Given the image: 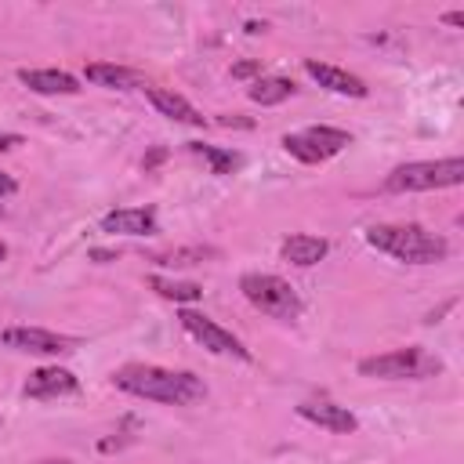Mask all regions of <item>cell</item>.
Segmentation results:
<instances>
[{
  "label": "cell",
  "instance_id": "obj_1",
  "mask_svg": "<svg viewBox=\"0 0 464 464\" xmlns=\"http://www.w3.org/2000/svg\"><path fill=\"white\" fill-rule=\"evenodd\" d=\"M112 384L134 399L163 406H196L199 399H207L203 377H196L192 370H167L152 362H127L112 370Z\"/></svg>",
  "mask_w": 464,
  "mask_h": 464
},
{
  "label": "cell",
  "instance_id": "obj_2",
  "mask_svg": "<svg viewBox=\"0 0 464 464\" xmlns=\"http://www.w3.org/2000/svg\"><path fill=\"white\" fill-rule=\"evenodd\" d=\"M366 243L402 265H439L450 257V239L442 232H431L417 221H388V225H370Z\"/></svg>",
  "mask_w": 464,
  "mask_h": 464
},
{
  "label": "cell",
  "instance_id": "obj_3",
  "mask_svg": "<svg viewBox=\"0 0 464 464\" xmlns=\"http://www.w3.org/2000/svg\"><path fill=\"white\" fill-rule=\"evenodd\" d=\"M359 373L370 381H428V377L442 373V359L420 344H410V348L366 355L359 362Z\"/></svg>",
  "mask_w": 464,
  "mask_h": 464
},
{
  "label": "cell",
  "instance_id": "obj_4",
  "mask_svg": "<svg viewBox=\"0 0 464 464\" xmlns=\"http://www.w3.org/2000/svg\"><path fill=\"white\" fill-rule=\"evenodd\" d=\"M464 181V160L446 156V160H413L399 163L388 170L384 188L388 192H431V188H457Z\"/></svg>",
  "mask_w": 464,
  "mask_h": 464
},
{
  "label": "cell",
  "instance_id": "obj_5",
  "mask_svg": "<svg viewBox=\"0 0 464 464\" xmlns=\"http://www.w3.org/2000/svg\"><path fill=\"white\" fill-rule=\"evenodd\" d=\"M239 290H243V297H246L257 312H265V315H272V319L294 323V319L304 312L301 294H297L283 276H276V272H243V276H239Z\"/></svg>",
  "mask_w": 464,
  "mask_h": 464
},
{
  "label": "cell",
  "instance_id": "obj_6",
  "mask_svg": "<svg viewBox=\"0 0 464 464\" xmlns=\"http://www.w3.org/2000/svg\"><path fill=\"white\" fill-rule=\"evenodd\" d=\"M352 145V134L341 130V127H304V130H294V134H283V149L297 160V163H326L334 160L337 152H344Z\"/></svg>",
  "mask_w": 464,
  "mask_h": 464
},
{
  "label": "cell",
  "instance_id": "obj_7",
  "mask_svg": "<svg viewBox=\"0 0 464 464\" xmlns=\"http://www.w3.org/2000/svg\"><path fill=\"white\" fill-rule=\"evenodd\" d=\"M178 323H181V330H185L192 341H199L210 355H225V359H239V362H250V359H254L250 348H246L232 330H225L221 323H214V319L203 315V312L181 308V312H178Z\"/></svg>",
  "mask_w": 464,
  "mask_h": 464
},
{
  "label": "cell",
  "instance_id": "obj_8",
  "mask_svg": "<svg viewBox=\"0 0 464 464\" xmlns=\"http://www.w3.org/2000/svg\"><path fill=\"white\" fill-rule=\"evenodd\" d=\"M4 348H14V352H25V355H65V352H76V337H65V334H54V330H44V326H7L0 334Z\"/></svg>",
  "mask_w": 464,
  "mask_h": 464
},
{
  "label": "cell",
  "instance_id": "obj_9",
  "mask_svg": "<svg viewBox=\"0 0 464 464\" xmlns=\"http://www.w3.org/2000/svg\"><path fill=\"white\" fill-rule=\"evenodd\" d=\"M297 417L308 420V424H315V428H326V431H334V435H352V431H359L355 413H352L348 406L334 402V399H304V402H297Z\"/></svg>",
  "mask_w": 464,
  "mask_h": 464
},
{
  "label": "cell",
  "instance_id": "obj_10",
  "mask_svg": "<svg viewBox=\"0 0 464 464\" xmlns=\"http://www.w3.org/2000/svg\"><path fill=\"white\" fill-rule=\"evenodd\" d=\"M304 72H308L319 87H326L330 94H341V98H366V94H370L366 80H362V76H355V72H348V69H341V65L304 58Z\"/></svg>",
  "mask_w": 464,
  "mask_h": 464
},
{
  "label": "cell",
  "instance_id": "obj_11",
  "mask_svg": "<svg viewBox=\"0 0 464 464\" xmlns=\"http://www.w3.org/2000/svg\"><path fill=\"white\" fill-rule=\"evenodd\" d=\"M22 392H25V399H65V395L80 392V377L65 366H40L29 373Z\"/></svg>",
  "mask_w": 464,
  "mask_h": 464
},
{
  "label": "cell",
  "instance_id": "obj_12",
  "mask_svg": "<svg viewBox=\"0 0 464 464\" xmlns=\"http://www.w3.org/2000/svg\"><path fill=\"white\" fill-rule=\"evenodd\" d=\"M102 232H112V236H156L160 221H156L152 207H116V210H109L102 218Z\"/></svg>",
  "mask_w": 464,
  "mask_h": 464
},
{
  "label": "cell",
  "instance_id": "obj_13",
  "mask_svg": "<svg viewBox=\"0 0 464 464\" xmlns=\"http://www.w3.org/2000/svg\"><path fill=\"white\" fill-rule=\"evenodd\" d=\"M83 80L105 91H145V72L130 69V65H116V62H87L83 65Z\"/></svg>",
  "mask_w": 464,
  "mask_h": 464
},
{
  "label": "cell",
  "instance_id": "obj_14",
  "mask_svg": "<svg viewBox=\"0 0 464 464\" xmlns=\"http://www.w3.org/2000/svg\"><path fill=\"white\" fill-rule=\"evenodd\" d=\"M145 98H149V105H152L160 116H167V120H174V123H188V127H203V123H207V116H203L185 94H178V91H170V87H145Z\"/></svg>",
  "mask_w": 464,
  "mask_h": 464
},
{
  "label": "cell",
  "instance_id": "obj_15",
  "mask_svg": "<svg viewBox=\"0 0 464 464\" xmlns=\"http://www.w3.org/2000/svg\"><path fill=\"white\" fill-rule=\"evenodd\" d=\"M18 80L33 94H80V80L65 69H18Z\"/></svg>",
  "mask_w": 464,
  "mask_h": 464
},
{
  "label": "cell",
  "instance_id": "obj_16",
  "mask_svg": "<svg viewBox=\"0 0 464 464\" xmlns=\"http://www.w3.org/2000/svg\"><path fill=\"white\" fill-rule=\"evenodd\" d=\"M279 254H283V261H290V265H297V268H312V265H319V261L330 254V243H326L323 236L294 232V236L283 239Z\"/></svg>",
  "mask_w": 464,
  "mask_h": 464
},
{
  "label": "cell",
  "instance_id": "obj_17",
  "mask_svg": "<svg viewBox=\"0 0 464 464\" xmlns=\"http://www.w3.org/2000/svg\"><path fill=\"white\" fill-rule=\"evenodd\" d=\"M294 91H297V83L290 76H257V80H250L246 98L257 105H279V102L294 98Z\"/></svg>",
  "mask_w": 464,
  "mask_h": 464
},
{
  "label": "cell",
  "instance_id": "obj_18",
  "mask_svg": "<svg viewBox=\"0 0 464 464\" xmlns=\"http://www.w3.org/2000/svg\"><path fill=\"white\" fill-rule=\"evenodd\" d=\"M188 152L192 156H199L207 167H210V174H236L239 167H243V156L236 152V149H221V145H207V141H192L188 145Z\"/></svg>",
  "mask_w": 464,
  "mask_h": 464
},
{
  "label": "cell",
  "instance_id": "obj_19",
  "mask_svg": "<svg viewBox=\"0 0 464 464\" xmlns=\"http://www.w3.org/2000/svg\"><path fill=\"white\" fill-rule=\"evenodd\" d=\"M149 286L163 297V301H174V304H192L203 297V286L192 283V279H170V276H149Z\"/></svg>",
  "mask_w": 464,
  "mask_h": 464
},
{
  "label": "cell",
  "instance_id": "obj_20",
  "mask_svg": "<svg viewBox=\"0 0 464 464\" xmlns=\"http://www.w3.org/2000/svg\"><path fill=\"white\" fill-rule=\"evenodd\" d=\"M207 254H210L207 246H185V250L163 254V257H156V261H163V265H196V261H203Z\"/></svg>",
  "mask_w": 464,
  "mask_h": 464
},
{
  "label": "cell",
  "instance_id": "obj_21",
  "mask_svg": "<svg viewBox=\"0 0 464 464\" xmlns=\"http://www.w3.org/2000/svg\"><path fill=\"white\" fill-rule=\"evenodd\" d=\"M257 76H261V62L257 58H246V62L232 65V80H257Z\"/></svg>",
  "mask_w": 464,
  "mask_h": 464
},
{
  "label": "cell",
  "instance_id": "obj_22",
  "mask_svg": "<svg viewBox=\"0 0 464 464\" xmlns=\"http://www.w3.org/2000/svg\"><path fill=\"white\" fill-rule=\"evenodd\" d=\"M163 160H167V149H163V145H156V149H152V152L141 160V167H145V170H152V167H160Z\"/></svg>",
  "mask_w": 464,
  "mask_h": 464
},
{
  "label": "cell",
  "instance_id": "obj_23",
  "mask_svg": "<svg viewBox=\"0 0 464 464\" xmlns=\"http://www.w3.org/2000/svg\"><path fill=\"white\" fill-rule=\"evenodd\" d=\"M18 192V181L11 178V174H0V199H7V196H14Z\"/></svg>",
  "mask_w": 464,
  "mask_h": 464
},
{
  "label": "cell",
  "instance_id": "obj_24",
  "mask_svg": "<svg viewBox=\"0 0 464 464\" xmlns=\"http://www.w3.org/2000/svg\"><path fill=\"white\" fill-rule=\"evenodd\" d=\"M14 145H22V134H4V130H0V152H7V149H14Z\"/></svg>",
  "mask_w": 464,
  "mask_h": 464
},
{
  "label": "cell",
  "instance_id": "obj_25",
  "mask_svg": "<svg viewBox=\"0 0 464 464\" xmlns=\"http://www.w3.org/2000/svg\"><path fill=\"white\" fill-rule=\"evenodd\" d=\"M218 123L221 127H254L250 120H239V116H218Z\"/></svg>",
  "mask_w": 464,
  "mask_h": 464
},
{
  "label": "cell",
  "instance_id": "obj_26",
  "mask_svg": "<svg viewBox=\"0 0 464 464\" xmlns=\"http://www.w3.org/2000/svg\"><path fill=\"white\" fill-rule=\"evenodd\" d=\"M87 257H91V261H98V265H105V261H116V250H91Z\"/></svg>",
  "mask_w": 464,
  "mask_h": 464
},
{
  "label": "cell",
  "instance_id": "obj_27",
  "mask_svg": "<svg viewBox=\"0 0 464 464\" xmlns=\"http://www.w3.org/2000/svg\"><path fill=\"white\" fill-rule=\"evenodd\" d=\"M442 22H446V25H464V11H446Z\"/></svg>",
  "mask_w": 464,
  "mask_h": 464
},
{
  "label": "cell",
  "instance_id": "obj_28",
  "mask_svg": "<svg viewBox=\"0 0 464 464\" xmlns=\"http://www.w3.org/2000/svg\"><path fill=\"white\" fill-rule=\"evenodd\" d=\"M246 33H254V36L265 33V22H246Z\"/></svg>",
  "mask_w": 464,
  "mask_h": 464
},
{
  "label": "cell",
  "instance_id": "obj_29",
  "mask_svg": "<svg viewBox=\"0 0 464 464\" xmlns=\"http://www.w3.org/2000/svg\"><path fill=\"white\" fill-rule=\"evenodd\" d=\"M33 464H72V460H65V457H51V460H33Z\"/></svg>",
  "mask_w": 464,
  "mask_h": 464
},
{
  "label": "cell",
  "instance_id": "obj_30",
  "mask_svg": "<svg viewBox=\"0 0 464 464\" xmlns=\"http://www.w3.org/2000/svg\"><path fill=\"white\" fill-rule=\"evenodd\" d=\"M4 261H7V243L0 239V265H4Z\"/></svg>",
  "mask_w": 464,
  "mask_h": 464
},
{
  "label": "cell",
  "instance_id": "obj_31",
  "mask_svg": "<svg viewBox=\"0 0 464 464\" xmlns=\"http://www.w3.org/2000/svg\"><path fill=\"white\" fill-rule=\"evenodd\" d=\"M0 424H4V417H0Z\"/></svg>",
  "mask_w": 464,
  "mask_h": 464
}]
</instances>
